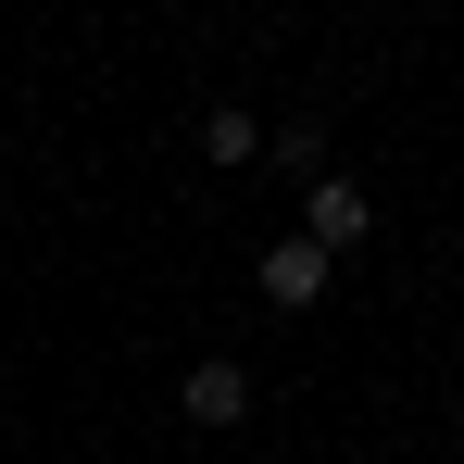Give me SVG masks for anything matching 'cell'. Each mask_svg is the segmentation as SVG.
I'll use <instances>...</instances> for the list:
<instances>
[{
  "instance_id": "6da1fadb",
  "label": "cell",
  "mask_w": 464,
  "mask_h": 464,
  "mask_svg": "<svg viewBox=\"0 0 464 464\" xmlns=\"http://www.w3.org/2000/svg\"><path fill=\"white\" fill-rule=\"evenodd\" d=\"M364 227H377V201H364L352 176H314V188H302V238H314V251H352Z\"/></svg>"
},
{
  "instance_id": "7a4b0ae2",
  "label": "cell",
  "mask_w": 464,
  "mask_h": 464,
  "mask_svg": "<svg viewBox=\"0 0 464 464\" xmlns=\"http://www.w3.org/2000/svg\"><path fill=\"white\" fill-rule=\"evenodd\" d=\"M326 264H339V251H314V238H276L251 276H264V302H276V314H302V302H326Z\"/></svg>"
},
{
  "instance_id": "3957f363",
  "label": "cell",
  "mask_w": 464,
  "mask_h": 464,
  "mask_svg": "<svg viewBox=\"0 0 464 464\" xmlns=\"http://www.w3.org/2000/svg\"><path fill=\"white\" fill-rule=\"evenodd\" d=\"M176 401H188V427H238V414H251V377H238L227 352H201V364H188V389H176Z\"/></svg>"
},
{
  "instance_id": "277c9868",
  "label": "cell",
  "mask_w": 464,
  "mask_h": 464,
  "mask_svg": "<svg viewBox=\"0 0 464 464\" xmlns=\"http://www.w3.org/2000/svg\"><path fill=\"white\" fill-rule=\"evenodd\" d=\"M251 151H276V126L251 101H201V163H251Z\"/></svg>"
},
{
  "instance_id": "5b68a950",
  "label": "cell",
  "mask_w": 464,
  "mask_h": 464,
  "mask_svg": "<svg viewBox=\"0 0 464 464\" xmlns=\"http://www.w3.org/2000/svg\"><path fill=\"white\" fill-rule=\"evenodd\" d=\"M276 163H289V176H326V113H289V126H276Z\"/></svg>"
}]
</instances>
